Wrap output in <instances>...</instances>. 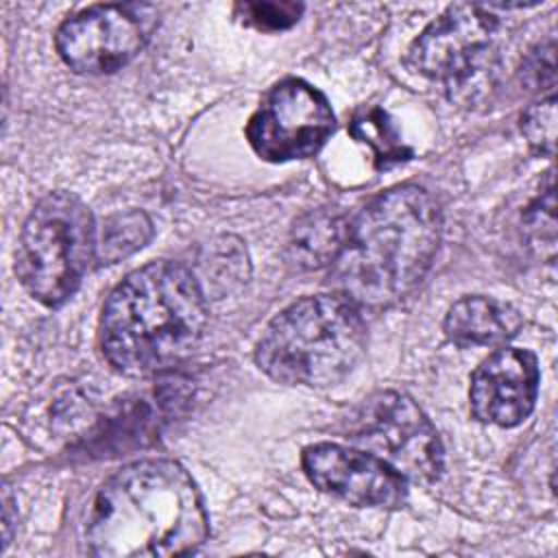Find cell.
I'll use <instances>...</instances> for the list:
<instances>
[{
  "label": "cell",
  "instance_id": "obj_4",
  "mask_svg": "<svg viewBox=\"0 0 558 558\" xmlns=\"http://www.w3.org/2000/svg\"><path fill=\"white\" fill-rule=\"evenodd\" d=\"M366 349L362 307L342 294L305 296L277 314L262 333L255 362L275 381L333 386Z\"/></svg>",
  "mask_w": 558,
  "mask_h": 558
},
{
  "label": "cell",
  "instance_id": "obj_19",
  "mask_svg": "<svg viewBox=\"0 0 558 558\" xmlns=\"http://www.w3.org/2000/svg\"><path fill=\"white\" fill-rule=\"evenodd\" d=\"M11 497H9V493L4 490V547H7V543H9V538H11Z\"/></svg>",
  "mask_w": 558,
  "mask_h": 558
},
{
  "label": "cell",
  "instance_id": "obj_1",
  "mask_svg": "<svg viewBox=\"0 0 558 558\" xmlns=\"http://www.w3.org/2000/svg\"><path fill=\"white\" fill-rule=\"evenodd\" d=\"M440 231V211L423 187L399 185L381 192L349 218L329 272L336 292L360 307L405 299L427 275Z\"/></svg>",
  "mask_w": 558,
  "mask_h": 558
},
{
  "label": "cell",
  "instance_id": "obj_14",
  "mask_svg": "<svg viewBox=\"0 0 558 558\" xmlns=\"http://www.w3.org/2000/svg\"><path fill=\"white\" fill-rule=\"evenodd\" d=\"M349 133L353 140L371 146L377 168H390L412 157V150L403 144L395 122L379 107L357 109L349 122Z\"/></svg>",
  "mask_w": 558,
  "mask_h": 558
},
{
  "label": "cell",
  "instance_id": "obj_15",
  "mask_svg": "<svg viewBox=\"0 0 558 558\" xmlns=\"http://www.w3.org/2000/svg\"><path fill=\"white\" fill-rule=\"evenodd\" d=\"M153 238V225L144 211H126L111 216L96 240V255L107 262L116 264L142 246Z\"/></svg>",
  "mask_w": 558,
  "mask_h": 558
},
{
  "label": "cell",
  "instance_id": "obj_5",
  "mask_svg": "<svg viewBox=\"0 0 558 558\" xmlns=\"http://www.w3.org/2000/svg\"><path fill=\"white\" fill-rule=\"evenodd\" d=\"M94 255L96 225L89 207L70 192H50L22 227L15 270L33 299L59 307L78 290Z\"/></svg>",
  "mask_w": 558,
  "mask_h": 558
},
{
  "label": "cell",
  "instance_id": "obj_17",
  "mask_svg": "<svg viewBox=\"0 0 558 558\" xmlns=\"http://www.w3.org/2000/svg\"><path fill=\"white\" fill-rule=\"evenodd\" d=\"M301 2L290 0H257L235 4V17L257 31H286L294 26L303 13Z\"/></svg>",
  "mask_w": 558,
  "mask_h": 558
},
{
  "label": "cell",
  "instance_id": "obj_2",
  "mask_svg": "<svg viewBox=\"0 0 558 558\" xmlns=\"http://www.w3.org/2000/svg\"><path fill=\"white\" fill-rule=\"evenodd\" d=\"M207 514L190 473L174 460H140L113 473L87 517V545L102 558L190 554L207 538Z\"/></svg>",
  "mask_w": 558,
  "mask_h": 558
},
{
  "label": "cell",
  "instance_id": "obj_8",
  "mask_svg": "<svg viewBox=\"0 0 558 558\" xmlns=\"http://www.w3.org/2000/svg\"><path fill=\"white\" fill-rule=\"evenodd\" d=\"M148 7L96 4L68 17L54 37L65 65L83 74H109L124 68L146 44L153 17Z\"/></svg>",
  "mask_w": 558,
  "mask_h": 558
},
{
  "label": "cell",
  "instance_id": "obj_16",
  "mask_svg": "<svg viewBox=\"0 0 558 558\" xmlns=\"http://www.w3.org/2000/svg\"><path fill=\"white\" fill-rule=\"evenodd\" d=\"M229 242L231 238H227L225 244L207 248L209 257L201 259L205 281L218 292H229L235 283L246 281V253L240 242Z\"/></svg>",
  "mask_w": 558,
  "mask_h": 558
},
{
  "label": "cell",
  "instance_id": "obj_7",
  "mask_svg": "<svg viewBox=\"0 0 558 558\" xmlns=\"http://www.w3.org/2000/svg\"><path fill=\"white\" fill-rule=\"evenodd\" d=\"M333 129L336 118L325 94L290 76L266 92L246 124V140L262 159L283 163L316 155Z\"/></svg>",
  "mask_w": 558,
  "mask_h": 558
},
{
  "label": "cell",
  "instance_id": "obj_9",
  "mask_svg": "<svg viewBox=\"0 0 558 558\" xmlns=\"http://www.w3.org/2000/svg\"><path fill=\"white\" fill-rule=\"evenodd\" d=\"M355 438L405 477L434 482L442 471V445L436 427L412 399L399 392H381L371 399L360 416Z\"/></svg>",
  "mask_w": 558,
  "mask_h": 558
},
{
  "label": "cell",
  "instance_id": "obj_3",
  "mask_svg": "<svg viewBox=\"0 0 558 558\" xmlns=\"http://www.w3.org/2000/svg\"><path fill=\"white\" fill-rule=\"evenodd\" d=\"M205 292L177 262H153L109 294L100 320L107 362L124 375H148L181 360L205 327Z\"/></svg>",
  "mask_w": 558,
  "mask_h": 558
},
{
  "label": "cell",
  "instance_id": "obj_18",
  "mask_svg": "<svg viewBox=\"0 0 558 558\" xmlns=\"http://www.w3.org/2000/svg\"><path fill=\"white\" fill-rule=\"evenodd\" d=\"M521 131L532 148L551 155L556 142V98L549 96L532 105L521 118Z\"/></svg>",
  "mask_w": 558,
  "mask_h": 558
},
{
  "label": "cell",
  "instance_id": "obj_11",
  "mask_svg": "<svg viewBox=\"0 0 558 558\" xmlns=\"http://www.w3.org/2000/svg\"><path fill=\"white\" fill-rule=\"evenodd\" d=\"M538 362L527 349L504 347L488 355L471 377V410L482 423L514 427L534 410Z\"/></svg>",
  "mask_w": 558,
  "mask_h": 558
},
{
  "label": "cell",
  "instance_id": "obj_13",
  "mask_svg": "<svg viewBox=\"0 0 558 558\" xmlns=\"http://www.w3.org/2000/svg\"><path fill=\"white\" fill-rule=\"evenodd\" d=\"M349 218L331 211V209H316L305 214L296 220L288 253L290 262L296 268L312 270L333 264L338 257L344 235H347Z\"/></svg>",
  "mask_w": 558,
  "mask_h": 558
},
{
  "label": "cell",
  "instance_id": "obj_6",
  "mask_svg": "<svg viewBox=\"0 0 558 558\" xmlns=\"http://www.w3.org/2000/svg\"><path fill=\"white\" fill-rule=\"evenodd\" d=\"M499 17L482 4H453L410 46V65L449 89L471 96L497 68Z\"/></svg>",
  "mask_w": 558,
  "mask_h": 558
},
{
  "label": "cell",
  "instance_id": "obj_12",
  "mask_svg": "<svg viewBox=\"0 0 558 558\" xmlns=\"http://www.w3.org/2000/svg\"><path fill=\"white\" fill-rule=\"evenodd\" d=\"M517 307L490 296H464L456 301L442 323L447 338L462 347H501L521 329Z\"/></svg>",
  "mask_w": 558,
  "mask_h": 558
},
{
  "label": "cell",
  "instance_id": "obj_10",
  "mask_svg": "<svg viewBox=\"0 0 558 558\" xmlns=\"http://www.w3.org/2000/svg\"><path fill=\"white\" fill-rule=\"evenodd\" d=\"M301 462L316 488L360 508H397L408 497V477L373 451L318 442Z\"/></svg>",
  "mask_w": 558,
  "mask_h": 558
}]
</instances>
